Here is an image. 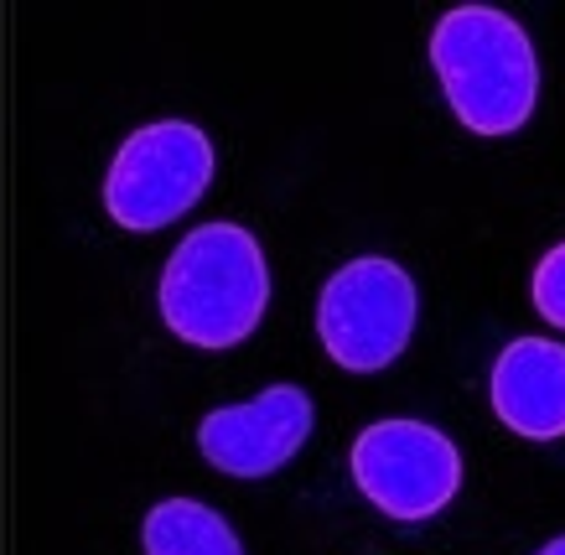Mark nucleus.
Wrapping results in <instances>:
<instances>
[{"instance_id": "obj_5", "label": "nucleus", "mask_w": 565, "mask_h": 555, "mask_svg": "<svg viewBox=\"0 0 565 555\" xmlns=\"http://www.w3.org/2000/svg\"><path fill=\"white\" fill-rule=\"evenodd\" d=\"M353 483L390 520H430L462 483V457L426 420H374L353 441Z\"/></svg>"}, {"instance_id": "obj_8", "label": "nucleus", "mask_w": 565, "mask_h": 555, "mask_svg": "<svg viewBox=\"0 0 565 555\" xmlns=\"http://www.w3.org/2000/svg\"><path fill=\"white\" fill-rule=\"evenodd\" d=\"M146 555H244L223 514L198 499H167L146 514Z\"/></svg>"}, {"instance_id": "obj_10", "label": "nucleus", "mask_w": 565, "mask_h": 555, "mask_svg": "<svg viewBox=\"0 0 565 555\" xmlns=\"http://www.w3.org/2000/svg\"><path fill=\"white\" fill-rule=\"evenodd\" d=\"M540 555H565V535H561V540H550V545H545Z\"/></svg>"}, {"instance_id": "obj_3", "label": "nucleus", "mask_w": 565, "mask_h": 555, "mask_svg": "<svg viewBox=\"0 0 565 555\" xmlns=\"http://www.w3.org/2000/svg\"><path fill=\"white\" fill-rule=\"evenodd\" d=\"M213 182V140L188 120L140 125L104 177V209L120 228L151 234L177 224Z\"/></svg>"}, {"instance_id": "obj_1", "label": "nucleus", "mask_w": 565, "mask_h": 555, "mask_svg": "<svg viewBox=\"0 0 565 555\" xmlns=\"http://www.w3.org/2000/svg\"><path fill=\"white\" fill-rule=\"evenodd\" d=\"M270 307V265L249 228L203 224L172 249L161 276V317L192 348H239Z\"/></svg>"}, {"instance_id": "obj_6", "label": "nucleus", "mask_w": 565, "mask_h": 555, "mask_svg": "<svg viewBox=\"0 0 565 555\" xmlns=\"http://www.w3.org/2000/svg\"><path fill=\"white\" fill-rule=\"evenodd\" d=\"M311 436V399L296 384H270L249 405L213 410L198 426V447L228 478H270L307 447Z\"/></svg>"}, {"instance_id": "obj_7", "label": "nucleus", "mask_w": 565, "mask_h": 555, "mask_svg": "<svg viewBox=\"0 0 565 555\" xmlns=\"http://www.w3.org/2000/svg\"><path fill=\"white\" fill-rule=\"evenodd\" d=\"M493 410L530 441L565 436V348L550 338H519L493 364Z\"/></svg>"}, {"instance_id": "obj_9", "label": "nucleus", "mask_w": 565, "mask_h": 555, "mask_svg": "<svg viewBox=\"0 0 565 555\" xmlns=\"http://www.w3.org/2000/svg\"><path fill=\"white\" fill-rule=\"evenodd\" d=\"M534 307L545 322L565 328V244H555L545 260L534 265Z\"/></svg>"}, {"instance_id": "obj_2", "label": "nucleus", "mask_w": 565, "mask_h": 555, "mask_svg": "<svg viewBox=\"0 0 565 555\" xmlns=\"http://www.w3.org/2000/svg\"><path fill=\"white\" fill-rule=\"evenodd\" d=\"M430 63L472 136H514L540 99V63L524 26L493 6H457L436 21Z\"/></svg>"}, {"instance_id": "obj_4", "label": "nucleus", "mask_w": 565, "mask_h": 555, "mask_svg": "<svg viewBox=\"0 0 565 555\" xmlns=\"http://www.w3.org/2000/svg\"><path fill=\"white\" fill-rule=\"evenodd\" d=\"M317 332H322L327 353L353 374L390 369L415 332V280L405 276V265L384 260V255L343 265L322 286Z\"/></svg>"}]
</instances>
